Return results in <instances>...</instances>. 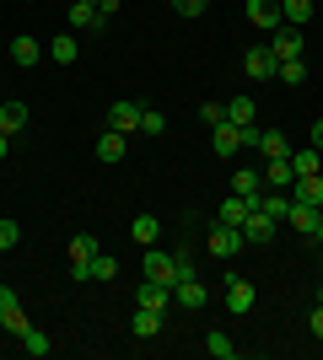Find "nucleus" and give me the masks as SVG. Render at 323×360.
<instances>
[{
	"label": "nucleus",
	"mask_w": 323,
	"mask_h": 360,
	"mask_svg": "<svg viewBox=\"0 0 323 360\" xmlns=\"http://www.w3.org/2000/svg\"><path fill=\"white\" fill-rule=\"evenodd\" d=\"M146 280H156V285H178V253H162V248H146Z\"/></svg>",
	"instance_id": "nucleus-1"
},
{
	"label": "nucleus",
	"mask_w": 323,
	"mask_h": 360,
	"mask_svg": "<svg viewBox=\"0 0 323 360\" xmlns=\"http://www.w3.org/2000/svg\"><path fill=\"white\" fill-rule=\"evenodd\" d=\"M302 27H286V22H280L275 32H270V54H275V60H302Z\"/></svg>",
	"instance_id": "nucleus-2"
},
{
	"label": "nucleus",
	"mask_w": 323,
	"mask_h": 360,
	"mask_svg": "<svg viewBox=\"0 0 323 360\" xmlns=\"http://www.w3.org/2000/svg\"><path fill=\"white\" fill-rule=\"evenodd\" d=\"M248 242H243V226H210V253L215 258H237Z\"/></svg>",
	"instance_id": "nucleus-3"
},
{
	"label": "nucleus",
	"mask_w": 323,
	"mask_h": 360,
	"mask_svg": "<svg viewBox=\"0 0 323 360\" xmlns=\"http://www.w3.org/2000/svg\"><path fill=\"white\" fill-rule=\"evenodd\" d=\"M259 210V199H243V194H227L221 199V210H215V226H243L248 215Z\"/></svg>",
	"instance_id": "nucleus-4"
},
{
	"label": "nucleus",
	"mask_w": 323,
	"mask_h": 360,
	"mask_svg": "<svg viewBox=\"0 0 323 360\" xmlns=\"http://www.w3.org/2000/svg\"><path fill=\"white\" fill-rule=\"evenodd\" d=\"M140 113H146V108H140V103H129V97H119V103L108 108V129H119V135H129V129H140Z\"/></svg>",
	"instance_id": "nucleus-5"
},
{
	"label": "nucleus",
	"mask_w": 323,
	"mask_h": 360,
	"mask_svg": "<svg viewBox=\"0 0 323 360\" xmlns=\"http://www.w3.org/2000/svg\"><path fill=\"white\" fill-rule=\"evenodd\" d=\"M248 81H275V54H270V44H253V49H248Z\"/></svg>",
	"instance_id": "nucleus-6"
},
{
	"label": "nucleus",
	"mask_w": 323,
	"mask_h": 360,
	"mask_svg": "<svg viewBox=\"0 0 323 360\" xmlns=\"http://www.w3.org/2000/svg\"><path fill=\"white\" fill-rule=\"evenodd\" d=\"M253 301H259V290L248 285V280H227V312L232 317H248V312H253Z\"/></svg>",
	"instance_id": "nucleus-7"
},
{
	"label": "nucleus",
	"mask_w": 323,
	"mask_h": 360,
	"mask_svg": "<svg viewBox=\"0 0 323 360\" xmlns=\"http://www.w3.org/2000/svg\"><path fill=\"white\" fill-rule=\"evenodd\" d=\"M210 150L221 156V162L237 156V150H243V129H237V124H215V129H210Z\"/></svg>",
	"instance_id": "nucleus-8"
},
{
	"label": "nucleus",
	"mask_w": 323,
	"mask_h": 360,
	"mask_svg": "<svg viewBox=\"0 0 323 360\" xmlns=\"http://www.w3.org/2000/svg\"><path fill=\"white\" fill-rule=\"evenodd\" d=\"M70 27H76V32H103L108 16H97L92 0H70Z\"/></svg>",
	"instance_id": "nucleus-9"
},
{
	"label": "nucleus",
	"mask_w": 323,
	"mask_h": 360,
	"mask_svg": "<svg viewBox=\"0 0 323 360\" xmlns=\"http://www.w3.org/2000/svg\"><path fill=\"white\" fill-rule=\"evenodd\" d=\"M248 22L253 27H264V32H275L286 16H280V0H248Z\"/></svg>",
	"instance_id": "nucleus-10"
},
{
	"label": "nucleus",
	"mask_w": 323,
	"mask_h": 360,
	"mask_svg": "<svg viewBox=\"0 0 323 360\" xmlns=\"http://www.w3.org/2000/svg\"><path fill=\"white\" fill-rule=\"evenodd\" d=\"M259 172H264V188H291V183H296L291 156H270V162H264Z\"/></svg>",
	"instance_id": "nucleus-11"
},
{
	"label": "nucleus",
	"mask_w": 323,
	"mask_h": 360,
	"mask_svg": "<svg viewBox=\"0 0 323 360\" xmlns=\"http://www.w3.org/2000/svg\"><path fill=\"white\" fill-rule=\"evenodd\" d=\"M270 237H275V221H270L264 210H253V215L243 221V242H248V248H264Z\"/></svg>",
	"instance_id": "nucleus-12"
},
{
	"label": "nucleus",
	"mask_w": 323,
	"mask_h": 360,
	"mask_svg": "<svg viewBox=\"0 0 323 360\" xmlns=\"http://www.w3.org/2000/svg\"><path fill=\"white\" fill-rule=\"evenodd\" d=\"M135 307H151V312H167V307H172V285H156V280H146V285L135 290Z\"/></svg>",
	"instance_id": "nucleus-13"
},
{
	"label": "nucleus",
	"mask_w": 323,
	"mask_h": 360,
	"mask_svg": "<svg viewBox=\"0 0 323 360\" xmlns=\"http://www.w3.org/2000/svg\"><path fill=\"white\" fill-rule=\"evenodd\" d=\"M291 199H296V205H312V210H323V172H312V178H296V183H291Z\"/></svg>",
	"instance_id": "nucleus-14"
},
{
	"label": "nucleus",
	"mask_w": 323,
	"mask_h": 360,
	"mask_svg": "<svg viewBox=\"0 0 323 360\" xmlns=\"http://www.w3.org/2000/svg\"><path fill=\"white\" fill-rule=\"evenodd\" d=\"M259 210L270 215V221H286V215H291V194H286V188H270V194H259Z\"/></svg>",
	"instance_id": "nucleus-15"
},
{
	"label": "nucleus",
	"mask_w": 323,
	"mask_h": 360,
	"mask_svg": "<svg viewBox=\"0 0 323 360\" xmlns=\"http://www.w3.org/2000/svg\"><path fill=\"white\" fill-rule=\"evenodd\" d=\"M129 333H135V339H156V333H162V312H151V307H135V317H129Z\"/></svg>",
	"instance_id": "nucleus-16"
},
{
	"label": "nucleus",
	"mask_w": 323,
	"mask_h": 360,
	"mask_svg": "<svg viewBox=\"0 0 323 360\" xmlns=\"http://www.w3.org/2000/svg\"><path fill=\"white\" fill-rule=\"evenodd\" d=\"M27 129V103H0V135H22Z\"/></svg>",
	"instance_id": "nucleus-17"
},
{
	"label": "nucleus",
	"mask_w": 323,
	"mask_h": 360,
	"mask_svg": "<svg viewBox=\"0 0 323 360\" xmlns=\"http://www.w3.org/2000/svg\"><path fill=\"white\" fill-rule=\"evenodd\" d=\"M232 194H243V199H259V194H264V172H253V167L232 172Z\"/></svg>",
	"instance_id": "nucleus-18"
},
{
	"label": "nucleus",
	"mask_w": 323,
	"mask_h": 360,
	"mask_svg": "<svg viewBox=\"0 0 323 360\" xmlns=\"http://www.w3.org/2000/svg\"><path fill=\"white\" fill-rule=\"evenodd\" d=\"M124 150H129V140H124L119 129H108V135H97V162H124Z\"/></svg>",
	"instance_id": "nucleus-19"
},
{
	"label": "nucleus",
	"mask_w": 323,
	"mask_h": 360,
	"mask_svg": "<svg viewBox=\"0 0 323 360\" xmlns=\"http://www.w3.org/2000/svg\"><path fill=\"white\" fill-rule=\"evenodd\" d=\"M259 156H264V162H270V156H291L286 129H259Z\"/></svg>",
	"instance_id": "nucleus-20"
},
{
	"label": "nucleus",
	"mask_w": 323,
	"mask_h": 360,
	"mask_svg": "<svg viewBox=\"0 0 323 360\" xmlns=\"http://www.w3.org/2000/svg\"><path fill=\"white\" fill-rule=\"evenodd\" d=\"M129 237H135L140 248H151V242L162 237V221H156V215H135V221H129Z\"/></svg>",
	"instance_id": "nucleus-21"
},
{
	"label": "nucleus",
	"mask_w": 323,
	"mask_h": 360,
	"mask_svg": "<svg viewBox=\"0 0 323 360\" xmlns=\"http://www.w3.org/2000/svg\"><path fill=\"white\" fill-rule=\"evenodd\" d=\"M291 172L296 178H312V172H323V150H291Z\"/></svg>",
	"instance_id": "nucleus-22"
},
{
	"label": "nucleus",
	"mask_w": 323,
	"mask_h": 360,
	"mask_svg": "<svg viewBox=\"0 0 323 360\" xmlns=\"http://www.w3.org/2000/svg\"><path fill=\"white\" fill-rule=\"evenodd\" d=\"M172 301H178V307H205V285L189 274V280H178V285H172Z\"/></svg>",
	"instance_id": "nucleus-23"
},
{
	"label": "nucleus",
	"mask_w": 323,
	"mask_h": 360,
	"mask_svg": "<svg viewBox=\"0 0 323 360\" xmlns=\"http://www.w3.org/2000/svg\"><path fill=\"white\" fill-rule=\"evenodd\" d=\"M318 215H323V210H312V205H296V199H291V215H286V221H291V231L312 237V226H318Z\"/></svg>",
	"instance_id": "nucleus-24"
},
{
	"label": "nucleus",
	"mask_w": 323,
	"mask_h": 360,
	"mask_svg": "<svg viewBox=\"0 0 323 360\" xmlns=\"http://www.w3.org/2000/svg\"><path fill=\"white\" fill-rule=\"evenodd\" d=\"M38 54H44V49L32 44V38H11V65H22V70H32V65H38Z\"/></svg>",
	"instance_id": "nucleus-25"
},
{
	"label": "nucleus",
	"mask_w": 323,
	"mask_h": 360,
	"mask_svg": "<svg viewBox=\"0 0 323 360\" xmlns=\"http://www.w3.org/2000/svg\"><path fill=\"white\" fill-rule=\"evenodd\" d=\"M97 253H103V248H97V237H92V231H76V237H70V258H81V264H92Z\"/></svg>",
	"instance_id": "nucleus-26"
},
{
	"label": "nucleus",
	"mask_w": 323,
	"mask_h": 360,
	"mask_svg": "<svg viewBox=\"0 0 323 360\" xmlns=\"http://www.w3.org/2000/svg\"><path fill=\"white\" fill-rule=\"evenodd\" d=\"M227 124L248 129V124H253V97H232V103H227Z\"/></svg>",
	"instance_id": "nucleus-27"
},
{
	"label": "nucleus",
	"mask_w": 323,
	"mask_h": 360,
	"mask_svg": "<svg viewBox=\"0 0 323 360\" xmlns=\"http://www.w3.org/2000/svg\"><path fill=\"white\" fill-rule=\"evenodd\" d=\"M205 349H210L215 360H237V339H232V333H221V328L205 339Z\"/></svg>",
	"instance_id": "nucleus-28"
},
{
	"label": "nucleus",
	"mask_w": 323,
	"mask_h": 360,
	"mask_svg": "<svg viewBox=\"0 0 323 360\" xmlns=\"http://www.w3.org/2000/svg\"><path fill=\"white\" fill-rule=\"evenodd\" d=\"M280 16H286V27H302L312 16V0H280Z\"/></svg>",
	"instance_id": "nucleus-29"
},
{
	"label": "nucleus",
	"mask_w": 323,
	"mask_h": 360,
	"mask_svg": "<svg viewBox=\"0 0 323 360\" xmlns=\"http://www.w3.org/2000/svg\"><path fill=\"white\" fill-rule=\"evenodd\" d=\"M275 81H286V86H302V81H308V65H302V60H280V65H275Z\"/></svg>",
	"instance_id": "nucleus-30"
},
{
	"label": "nucleus",
	"mask_w": 323,
	"mask_h": 360,
	"mask_svg": "<svg viewBox=\"0 0 323 360\" xmlns=\"http://www.w3.org/2000/svg\"><path fill=\"white\" fill-rule=\"evenodd\" d=\"M49 54L60 65H76V32H65V38H49Z\"/></svg>",
	"instance_id": "nucleus-31"
},
{
	"label": "nucleus",
	"mask_w": 323,
	"mask_h": 360,
	"mask_svg": "<svg viewBox=\"0 0 323 360\" xmlns=\"http://www.w3.org/2000/svg\"><path fill=\"white\" fill-rule=\"evenodd\" d=\"M22 349H27V355H32V360H44V355H49V349H54V345H49V333H38V328H27V333H22Z\"/></svg>",
	"instance_id": "nucleus-32"
},
{
	"label": "nucleus",
	"mask_w": 323,
	"mask_h": 360,
	"mask_svg": "<svg viewBox=\"0 0 323 360\" xmlns=\"http://www.w3.org/2000/svg\"><path fill=\"white\" fill-rule=\"evenodd\" d=\"M16 242H22V226H16L11 215H0V253H11Z\"/></svg>",
	"instance_id": "nucleus-33"
},
{
	"label": "nucleus",
	"mask_w": 323,
	"mask_h": 360,
	"mask_svg": "<svg viewBox=\"0 0 323 360\" xmlns=\"http://www.w3.org/2000/svg\"><path fill=\"white\" fill-rule=\"evenodd\" d=\"M0 328H6V333H16V339H22V333H27L32 323H27V312H22V307H11V312L0 317Z\"/></svg>",
	"instance_id": "nucleus-34"
},
{
	"label": "nucleus",
	"mask_w": 323,
	"mask_h": 360,
	"mask_svg": "<svg viewBox=\"0 0 323 360\" xmlns=\"http://www.w3.org/2000/svg\"><path fill=\"white\" fill-rule=\"evenodd\" d=\"M162 129H167V113L146 108V113H140V135H162Z\"/></svg>",
	"instance_id": "nucleus-35"
},
{
	"label": "nucleus",
	"mask_w": 323,
	"mask_h": 360,
	"mask_svg": "<svg viewBox=\"0 0 323 360\" xmlns=\"http://www.w3.org/2000/svg\"><path fill=\"white\" fill-rule=\"evenodd\" d=\"M92 280H119V258H92Z\"/></svg>",
	"instance_id": "nucleus-36"
},
{
	"label": "nucleus",
	"mask_w": 323,
	"mask_h": 360,
	"mask_svg": "<svg viewBox=\"0 0 323 360\" xmlns=\"http://www.w3.org/2000/svg\"><path fill=\"white\" fill-rule=\"evenodd\" d=\"M200 119H205V129H215V124H227V103H205V108H200Z\"/></svg>",
	"instance_id": "nucleus-37"
},
{
	"label": "nucleus",
	"mask_w": 323,
	"mask_h": 360,
	"mask_svg": "<svg viewBox=\"0 0 323 360\" xmlns=\"http://www.w3.org/2000/svg\"><path fill=\"white\" fill-rule=\"evenodd\" d=\"M205 6H210V0H172V11H178V16H205Z\"/></svg>",
	"instance_id": "nucleus-38"
},
{
	"label": "nucleus",
	"mask_w": 323,
	"mask_h": 360,
	"mask_svg": "<svg viewBox=\"0 0 323 360\" xmlns=\"http://www.w3.org/2000/svg\"><path fill=\"white\" fill-rule=\"evenodd\" d=\"M11 307H22V296H16V290H11V285H0V317L11 312Z\"/></svg>",
	"instance_id": "nucleus-39"
},
{
	"label": "nucleus",
	"mask_w": 323,
	"mask_h": 360,
	"mask_svg": "<svg viewBox=\"0 0 323 360\" xmlns=\"http://www.w3.org/2000/svg\"><path fill=\"white\" fill-rule=\"evenodd\" d=\"M308 328H312V333H318V339H323V301H318V307H312V317H308Z\"/></svg>",
	"instance_id": "nucleus-40"
},
{
	"label": "nucleus",
	"mask_w": 323,
	"mask_h": 360,
	"mask_svg": "<svg viewBox=\"0 0 323 360\" xmlns=\"http://www.w3.org/2000/svg\"><path fill=\"white\" fill-rule=\"evenodd\" d=\"M308 146H312V150H323V119H318V124L308 129Z\"/></svg>",
	"instance_id": "nucleus-41"
},
{
	"label": "nucleus",
	"mask_w": 323,
	"mask_h": 360,
	"mask_svg": "<svg viewBox=\"0 0 323 360\" xmlns=\"http://www.w3.org/2000/svg\"><path fill=\"white\" fill-rule=\"evenodd\" d=\"M92 6H97V16H113V11H119V0H92Z\"/></svg>",
	"instance_id": "nucleus-42"
},
{
	"label": "nucleus",
	"mask_w": 323,
	"mask_h": 360,
	"mask_svg": "<svg viewBox=\"0 0 323 360\" xmlns=\"http://www.w3.org/2000/svg\"><path fill=\"white\" fill-rule=\"evenodd\" d=\"M312 242H323V215H318V226H312Z\"/></svg>",
	"instance_id": "nucleus-43"
},
{
	"label": "nucleus",
	"mask_w": 323,
	"mask_h": 360,
	"mask_svg": "<svg viewBox=\"0 0 323 360\" xmlns=\"http://www.w3.org/2000/svg\"><path fill=\"white\" fill-rule=\"evenodd\" d=\"M6 150H11V135H0V156H6Z\"/></svg>",
	"instance_id": "nucleus-44"
},
{
	"label": "nucleus",
	"mask_w": 323,
	"mask_h": 360,
	"mask_svg": "<svg viewBox=\"0 0 323 360\" xmlns=\"http://www.w3.org/2000/svg\"><path fill=\"white\" fill-rule=\"evenodd\" d=\"M318 301H323V285H318Z\"/></svg>",
	"instance_id": "nucleus-45"
},
{
	"label": "nucleus",
	"mask_w": 323,
	"mask_h": 360,
	"mask_svg": "<svg viewBox=\"0 0 323 360\" xmlns=\"http://www.w3.org/2000/svg\"><path fill=\"white\" fill-rule=\"evenodd\" d=\"M318 264H323V258H318Z\"/></svg>",
	"instance_id": "nucleus-46"
}]
</instances>
